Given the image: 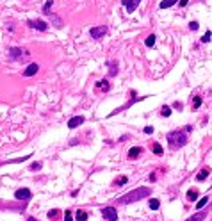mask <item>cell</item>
Instances as JSON below:
<instances>
[{"instance_id": "obj_1", "label": "cell", "mask_w": 212, "mask_h": 221, "mask_svg": "<svg viewBox=\"0 0 212 221\" xmlns=\"http://www.w3.org/2000/svg\"><path fill=\"white\" fill-rule=\"evenodd\" d=\"M150 195H152V189H148V187H139V189H134V191L127 193L125 196L118 198V203H132V202L143 200L145 196H150Z\"/></svg>"}, {"instance_id": "obj_2", "label": "cell", "mask_w": 212, "mask_h": 221, "mask_svg": "<svg viewBox=\"0 0 212 221\" xmlns=\"http://www.w3.org/2000/svg\"><path fill=\"white\" fill-rule=\"evenodd\" d=\"M186 143H187L186 132H182V130H173V132L168 134V145H169L171 148H180V146H184Z\"/></svg>"}, {"instance_id": "obj_3", "label": "cell", "mask_w": 212, "mask_h": 221, "mask_svg": "<svg viewBox=\"0 0 212 221\" xmlns=\"http://www.w3.org/2000/svg\"><path fill=\"white\" fill-rule=\"evenodd\" d=\"M23 55H29V52H23V50H21V48H18V46H12V48H9V50H7V57H9L11 61L21 59Z\"/></svg>"}, {"instance_id": "obj_4", "label": "cell", "mask_w": 212, "mask_h": 221, "mask_svg": "<svg viewBox=\"0 0 212 221\" xmlns=\"http://www.w3.org/2000/svg\"><path fill=\"white\" fill-rule=\"evenodd\" d=\"M107 27L105 25H102V27H93L91 30H89V34H91V37L93 39H100V37H103L105 34H107Z\"/></svg>"}, {"instance_id": "obj_5", "label": "cell", "mask_w": 212, "mask_h": 221, "mask_svg": "<svg viewBox=\"0 0 212 221\" xmlns=\"http://www.w3.org/2000/svg\"><path fill=\"white\" fill-rule=\"evenodd\" d=\"M102 216L109 221H118V212H116L114 207H105V209H102Z\"/></svg>"}, {"instance_id": "obj_6", "label": "cell", "mask_w": 212, "mask_h": 221, "mask_svg": "<svg viewBox=\"0 0 212 221\" xmlns=\"http://www.w3.org/2000/svg\"><path fill=\"white\" fill-rule=\"evenodd\" d=\"M30 196H32L30 189H18V191L14 193V198H16V200H23V202L30 200Z\"/></svg>"}, {"instance_id": "obj_7", "label": "cell", "mask_w": 212, "mask_h": 221, "mask_svg": "<svg viewBox=\"0 0 212 221\" xmlns=\"http://www.w3.org/2000/svg\"><path fill=\"white\" fill-rule=\"evenodd\" d=\"M29 25H30L32 29H37V30H46V29H48V25H46L43 20H29Z\"/></svg>"}, {"instance_id": "obj_8", "label": "cell", "mask_w": 212, "mask_h": 221, "mask_svg": "<svg viewBox=\"0 0 212 221\" xmlns=\"http://www.w3.org/2000/svg\"><path fill=\"white\" fill-rule=\"evenodd\" d=\"M37 70H39V66H37L36 62H32V64H29V66L23 70V77H32V75L37 73Z\"/></svg>"}, {"instance_id": "obj_9", "label": "cell", "mask_w": 212, "mask_h": 221, "mask_svg": "<svg viewBox=\"0 0 212 221\" xmlns=\"http://www.w3.org/2000/svg\"><path fill=\"white\" fill-rule=\"evenodd\" d=\"M139 2L141 0H123V5L127 7V12H134L136 7L139 5Z\"/></svg>"}, {"instance_id": "obj_10", "label": "cell", "mask_w": 212, "mask_h": 221, "mask_svg": "<svg viewBox=\"0 0 212 221\" xmlns=\"http://www.w3.org/2000/svg\"><path fill=\"white\" fill-rule=\"evenodd\" d=\"M84 123V116H73L70 121H68V127L70 128H77L78 125H82Z\"/></svg>"}, {"instance_id": "obj_11", "label": "cell", "mask_w": 212, "mask_h": 221, "mask_svg": "<svg viewBox=\"0 0 212 221\" xmlns=\"http://www.w3.org/2000/svg\"><path fill=\"white\" fill-rule=\"evenodd\" d=\"M141 152H143V150H141L139 146H137V148H130V152H128V159H137V157L141 155Z\"/></svg>"}, {"instance_id": "obj_12", "label": "cell", "mask_w": 212, "mask_h": 221, "mask_svg": "<svg viewBox=\"0 0 212 221\" xmlns=\"http://www.w3.org/2000/svg\"><path fill=\"white\" fill-rule=\"evenodd\" d=\"M109 66H111V77L118 75V61H111Z\"/></svg>"}, {"instance_id": "obj_13", "label": "cell", "mask_w": 212, "mask_h": 221, "mask_svg": "<svg viewBox=\"0 0 212 221\" xmlns=\"http://www.w3.org/2000/svg\"><path fill=\"white\" fill-rule=\"evenodd\" d=\"M209 171H211V170H209V168H203V170H202V171H200V173H198V177H196V178H198V180H200V182H202V180H205V178H207V177H209Z\"/></svg>"}, {"instance_id": "obj_14", "label": "cell", "mask_w": 212, "mask_h": 221, "mask_svg": "<svg viewBox=\"0 0 212 221\" xmlns=\"http://www.w3.org/2000/svg\"><path fill=\"white\" fill-rule=\"evenodd\" d=\"M196 198H198V191H196V189H189V191H187V200H189V202H194Z\"/></svg>"}, {"instance_id": "obj_15", "label": "cell", "mask_w": 212, "mask_h": 221, "mask_svg": "<svg viewBox=\"0 0 212 221\" xmlns=\"http://www.w3.org/2000/svg\"><path fill=\"white\" fill-rule=\"evenodd\" d=\"M96 87H102L103 91H109L111 89V84L107 80H100V82H96Z\"/></svg>"}, {"instance_id": "obj_16", "label": "cell", "mask_w": 212, "mask_h": 221, "mask_svg": "<svg viewBox=\"0 0 212 221\" xmlns=\"http://www.w3.org/2000/svg\"><path fill=\"white\" fill-rule=\"evenodd\" d=\"M148 205H150V209H152V211H157V209L161 207V202H159V200H155V198H152V200L148 202Z\"/></svg>"}, {"instance_id": "obj_17", "label": "cell", "mask_w": 212, "mask_h": 221, "mask_svg": "<svg viewBox=\"0 0 212 221\" xmlns=\"http://www.w3.org/2000/svg\"><path fill=\"white\" fill-rule=\"evenodd\" d=\"M175 4H177V0H162V2H161V9L171 7V5H175Z\"/></svg>"}, {"instance_id": "obj_18", "label": "cell", "mask_w": 212, "mask_h": 221, "mask_svg": "<svg viewBox=\"0 0 212 221\" xmlns=\"http://www.w3.org/2000/svg\"><path fill=\"white\" fill-rule=\"evenodd\" d=\"M203 220H205V212H198L196 216H193V218H189L186 221H203Z\"/></svg>"}, {"instance_id": "obj_19", "label": "cell", "mask_w": 212, "mask_h": 221, "mask_svg": "<svg viewBox=\"0 0 212 221\" xmlns=\"http://www.w3.org/2000/svg\"><path fill=\"white\" fill-rule=\"evenodd\" d=\"M52 4H54V0H46V4L43 5V12H45V14H50V7H52Z\"/></svg>"}, {"instance_id": "obj_20", "label": "cell", "mask_w": 212, "mask_h": 221, "mask_svg": "<svg viewBox=\"0 0 212 221\" xmlns=\"http://www.w3.org/2000/svg\"><path fill=\"white\" fill-rule=\"evenodd\" d=\"M77 221H87V212L78 211V212H77Z\"/></svg>"}, {"instance_id": "obj_21", "label": "cell", "mask_w": 212, "mask_h": 221, "mask_svg": "<svg viewBox=\"0 0 212 221\" xmlns=\"http://www.w3.org/2000/svg\"><path fill=\"white\" fill-rule=\"evenodd\" d=\"M145 43H146V46H153V45H155V36H153V34H150V36L146 37V41H145Z\"/></svg>"}, {"instance_id": "obj_22", "label": "cell", "mask_w": 212, "mask_h": 221, "mask_svg": "<svg viewBox=\"0 0 212 221\" xmlns=\"http://www.w3.org/2000/svg\"><path fill=\"white\" fill-rule=\"evenodd\" d=\"M153 152H155V155H162V153H164V150H162V146H161L159 143L153 145Z\"/></svg>"}, {"instance_id": "obj_23", "label": "cell", "mask_w": 212, "mask_h": 221, "mask_svg": "<svg viewBox=\"0 0 212 221\" xmlns=\"http://www.w3.org/2000/svg\"><path fill=\"white\" fill-rule=\"evenodd\" d=\"M127 182H128V178H127V177H118L114 184H116V186H125Z\"/></svg>"}, {"instance_id": "obj_24", "label": "cell", "mask_w": 212, "mask_h": 221, "mask_svg": "<svg viewBox=\"0 0 212 221\" xmlns=\"http://www.w3.org/2000/svg\"><path fill=\"white\" fill-rule=\"evenodd\" d=\"M207 202H209V196H205V198H202L198 203H196V209H203L205 205H207Z\"/></svg>"}, {"instance_id": "obj_25", "label": "cell", "mask_w": 212, "mask_h": 221, "mask_svg": "<svg viewBox=\"0 0 212 221\" xmlns=\"http://www.w3.org/2000/svg\"><path fill=\"white\" fill-rule=\"evenodd\" d=\"M200 105H202V98L200 96H194L193 98V109H198Z\"/></svg>"}, {"instance_id": "obj_26", "label": "cell", "mask_w": 212, "mask_h": 221, "mask_svg": "<svg viewBox=\"0 0 212 221\" xmlns=\"http://www.w3.org/2000/svg\"><path fill=\"white\" fill-rule=\"evenodd\" d=\"M211 39H212V32H211V30H207V32L203 34V37H202V41H203V43H209Z\"/></svg>"}, {"instance_id": "obj_27", "label": "cell", "mask_w": 212, "mask_h": 221, "mask_svg": "<svg viewBox=\"0 0 212 221\" xmlns=\"http://www.w3.org/2000/svg\"><path fill=\"white\" fill-rule=\"evenodd\" d=\"M161 114H162V116H169V114H171V109H169L168 105H164L162 111H161Z\"/></svg>"}, {"instance_id": "obj_28", "label": "cell", "mask_w": 212, "mask_h": 221, "mask_svg": "<svg viewBox=\"0 0 212 221\" xmlns=\"http://www.w3.org/2000/svg\"><path fill=\"white\" fill-rule=\"evenodd\" d=\"M189 29H191V30H198V29H200V23H198V21H191V23H189Z\"/></svg>"}, {"instance_id": "obj_29", "label": "cell", "mask_w": 212, "mask_h": 221, "mask_svg": "<svg viewBox=\"0 0 212 221\" xmlns=\"http://www.w3.org/2000/svg\"><path fill=\"white\" fill-rule=\"evenodd\" d=\"M57 216H59V212H57V211H55V209H54V211H50V212H48V218H50V220H57Z\"/></svg>"}, {"instance_id": "obj_30", "label": "cell", "mask_w": 212, "mask_h": 221, "mask_svg": "<svg viewBox=\"0 0 212 221\" xmlns=\"http://www.w3.org/2000/svg\"><path fill=\"white\" fill-rule=\"evenodd\" d=\"M64 221H73V216H71V211H66V212H64Z\"/></svg>"}, {"instance_id": "obj_31", "label": "cell", "mask_w": 212, "mask_h": 221, "mask_svg": "<svg viewBox=\"0 0 212 221\" xmlns=\"http://www.w3.org/2000/svg\"><path fill=\"white\" fill-rule=\"evenodd\" d=\"M39 168H41V162H34V164L30 166V170H32V171H37Z\"/></svg>"}, {"instance_id": "obj_32", "label": "cell", "mask_w": 212, "mask_h": 221, "mask_svg": "<svg viewBox=\"0 0 212 221\" xmlns=\"http://www.w3.org/2000/svg\"><path fill=\"white\" fill-rule=\"evenodd\" d=\"M145 134H153V127H145Z\"/></svg>"}, {"instance_id": "obj_33", "label": "cell", "mask_w": 212, "mask_h": 221, "mask_svg": "<svg viewBox=\"0 0 212 221\" xmlns=\"http://www.w3.org/2000/svg\"><path fill=\"white\" fill-rule=\"evenodd\" d=\"M187 2L189 0H180V5H187Z\"/></svg>"}, {"instance_id": "obj_34", "label": "cell", "mask_w": 212, "mask_h": 221, "mask_svg": "<svg viewBox=\"0 0 212 221\" xmlns=\"http://www.w3.org/2000/svg\"><path fill=\"white\" fill-rule=\"evenodd\" d=\"M27 221H37V220H34V218H29V220H27Z\"/></svg>"}]
</instances>
